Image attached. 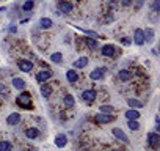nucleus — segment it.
Instances as JSON below:
<instances>
[{"instance_id": "obj_32", "label": "nucleus", "mask_w": 160, "mask_h": 151, "mask_svg": "<svg viewBox=\"0 0 160 151\" xmlns=\"http://www.w3.org/2000/svg\"><path fill=\"white\" fill-rule=\"evenodd\" d=\"M132 2H133V0H121V3H122V5H126V7H127V5H130Z\"/></svg>"}, {"instance_id": "obj_30", "label": "nucleus", "mask_w": 160, "mask_h": 151, "mask_svg": "<svg viewBox=\"0 0 160 151\" xmlns=\"http://www.w3.org/2000/svg\"><path fill=\"white\" fill-rule=\"evenodd\" d=\"M101 112H102V113H112V112H115V109H113V106L104 104V106H101Z\"/></svg>"}, {"instance_id": "obj_7", "label": "nucleus", "mask_w": 160, "mask_h": 151, "mask_svg": "<svg viewBox=\"0 0 160 151\" xmlns=\"http://www.w3.org/2000/svg\"><path fill=\"white\" fill-rule=\"evenodd\" d=\"M50 77H52V72H50V71H41V72H38V76H36V81H38L39 84H44V82H47Z\"/></svg>"}, {"instance_id": "obj_3", "label": "nucleus", "mask_w": 160, "mask_h": 151, "mask_svg": "<svg viewBox=\"0 0 160 151\" xmlns=\"http://www.w3.org/2000/svg\"><path fill=\"white\" fill-rule=\"evenodd\" d=\"M148 143H149L151 148L157 149L158 145H160V135H158L157 132H149V134H148Z\"/></svg>"}, {"instance_id": "obj_20", "label": "nucleus", "mask_w": 160, "mask_h": 151, "mask_svg": "<svg viewBox=\"0 0 160 151\" xmlns=\"http://www.w3.org/2000/svg\"><path fill=\"white\" fill-rule=\"evenodd\" d=\"M41 95H42V98H49L52 95V87L50 85H42L41 87Z\"/></svg>"}, {"instance_id": "obj_1", "label": "nucleus", "mask_w": 160, "mask_h": 151, "mask_svg": "<svg viewBox=\"0 0 160 151\" xmlns=\"http://www.w3.org/2000/svg\"><path fill=\"white\" fill-rule=\"evenodd\" d=\"M18 106H21L22 109H32L33 104H32V96L28 93H22L18 96Z\"/></svg>"}, {"instance_id": "obj_17", "label": "nucleus", "mask_w": 160, "mask_h": 151, "mask_svg": "<svg viewBox=\"0 0 160 151\" xmlns=\"http://www.w3.org/2000/svg\"><path fill=\"white\" fill-rule=\"evenodd\" d=\"M66 142H68V138H66V135H64V134H58V135H57V138H55V145H57V146H60V148H63V146L66 145Z\"/></svg>"}, {"instance_id": "obj_2", "label": "nucleus", "mask_w": 160, "mask_h": 151, "mask_svg": "<svg viewBox=\"0 0 160 151\" xmlns=\"http://www.w3.org/2000/svg\"><path fill=\"white\" fill-rule=\"evenodd\" d=\"M96 96H98V91H96L94 88H88V90L82 91V99L87 101L88 104H91V102L96 99Z\"/></svg>"}, {"instance_id": "obj_4", "label": "nucleus", "mask_w": 160, "mask_h": 151, "mask_svg": "<svg viewBox=\"0 0 160 151\" xmlns=\"http://www.w3.org/2000/svg\"><path fill=\"white\" fill-rule=\"evenodd\" d=\"M57 8L61 11V13H64V14H68V13H71L72 11V3H69V2H66V0H60V2L57 3Z\"/></svg>"}, {"instance_id": "obj_31", "label": "nucleus", "mask_w": 160, "mask_h": 151, "mask_svg": "<svg viewBox=\"0 0 160 151\" xmlns=\"http://www.w3.org/2000/svg\"><path fill=\"white\" fill-rule=\"evenodd\" d=\"M152 10H154L155 13H158V11H160V0H154V3H152Z\"/></svg>"}, {"instance_id": "obj_35", "label": "nucleus", "mask_w": 160, "mask_h": 151, "mask_svg": "<svg viewBox=\"0 0 160 151\" xmlns=\"http://www.w3.org/2000/svg\"><path fill=\"white\" fill-rule=\"evenodd\" d=\"M5 10V7H0V11H3Z\"/></svg>"}, {"instance_id": "obj_19", "label": "nucleus", "mask_w": 160, "mask_h": 151, "mask_svg": "<svg viewBox=\"0 0 160 151\" xmlns=\"http://www.w3.org/2000/svg\"><path fill=\"white\" fill-rule=\"evenodd\" d=\"M87 65H88V58H87V57H80L78 60L74 61V66H75V68H85Z\"/></svg>"}, {"instance_id": "obj_10", "label": "nucleus", "mask_w": 160, "mask_h": 151, "mask_svg": "<svg viewBox=\"0 0 160 151\" xmlns=\"http://www.w3.org/2000/svg\"><path fill=\"white\" fill-rule=\"evenodd\" d=\"M7 123H8L10 126H16V124H19V123H21V115L16 113V112L10 113L8 118H7Z\"/></svg>"}, {"instance_id": "obj_8", "label": "nucleus", "mask_w": 160, "mask_h": 151, "mask_svg": "<svg viewBox=\"0 0 160 151\" xmlns=\"http://www.w3.org/2000/svg\"><path fill=\"white\" fill-rule=\"evenodd\" d=\"M102 55L104 57H113L115 54H116V47L113 46V44H107V46H104L102 47Z\"/></svg>"}, {"instance_id": "obj_24", "label": "nucleus", "mask_w": 160, "mask_h": 151, "mask_svg": "<svg viewBox=\"0 0 160 151\" xmlns=\"http://www.w3.org/2000/svg\"><path fill=\"white\" fill-rule=\"evenodd\" d=\"M74 104H75L74 96H72V95H66V96H64V106H66V107H72Z\"/></svg>"}, {"instance_id": "obj_34", "label": "nucleus", "mask_w": 160, "mask_h": 151, "mask_svg": "<svg viewBox=\"0 0 160 151\" xmlns=\"http://www.w3.org/2000/svg\"><path fill=\"white\" fill-rule=\"evenodd\" d=\"M121 43H122V44H130V41L126 39V38H121Z\"/></svg>"}, {"instance_id": "obj_11", "label": "nucleus", "mask_w": 160, "mask_h": 151, "mask_svg": "<svg viewBox=\"0 0 160 151\" xmlns=\"http://www.w3.org/2000/svg\"><path fill=\"white\" fill-rule=\"evenodd\" d=\"M112 134H113L118 140H121L122 143H127V142H129V138H127L126 132H122V131H121V129H118V128H115V129L112 131Z\"/></svg>"}, {"instance_id": "obj_14", "label": "nucleus", "mask_w": 160, "mask_h": 151, "mask_svg": "<svg viewBox=\"0 0 160 151\" xmlns=\"http://www.w3.org/2000/svg\"><path fill=\"white\" fill-rule=\"evenodd\" d=\"M66 79H68L71 84H74V82H77V81H78V74H77L74 69H69V71L66 72Z\"/></svg>"}, {"instance_id": "obj_26", "label": "nucleus", "mask_w": 160, "mask_h": 151, "mask_svg": "<svg viewBox=\"0 0 160 151\" xmlns=\"http://www.w3.org/2000/svg\"><path fill=\"white\" fill-rule=\"evenodd\" d=\"M50 60H52L53 63H61V61H63V55H61L60 52H55V54L50 55Z\"/></svg>"}, {"instance_id": "obj_13", "label": "nucleus", "mask_w": 160, "mask_h": 151, "mask_svg": "<svg viewBox=\"0 0 160 151\" xmlns=\"http://www.w3.org/2000/svg\"><path fill=\"white\" fill-rule=\"evenodd\" d=\"M126 118H127V120H138V118H140L138 109H130V110H127V112H126Z\"/></svg>"}, {"instance_id": "obj_25", "label": "nucleus", "mask_w": 160, "mask_h": 151, "mask_svg": "<svg viewBox=\"0 0 160 151\" xmlns=\"http://www.w3.org/2000/svg\"><path fill=\"white\" fill-rule=\"evenodd\" d=\"M152 39H154V30H152V29H148V30L144 32V41L151 43Z\"/></svg>"}, {"instance_id": "obj_33", "label": "nucleus", "mask_w": 160, "mask_h": 151, "mask_svg": "<svg viewBox=\"0 0 160 151\" xmlns=\"http://www.w3.org/2000/svg\"><path fill=\"white\" fill-rule=\"evenodd\" d=\"M0 93L7 95V90H5V85H3V84H0Z\"/></svg>"}, {"instance_id": "obj_28", "label": "nucleus", "mask_w": 160, "mask_h": 151, "mask_svg": "<svg viewBox=\"0 0 160 151\" xmlns=\"http://www.w3.org/2000/svg\"><path fill=\"white\" fill-rule=\"evenodd\" d=\"M13 149V145L10 142H0V151H10Z\"/></svg>"}, {"instance_id": "obj_9", "label": "nucleus", "mask_w": 160, "mask_h": 151, "mask_svg": "<svg viewBox=\"0 0 160 151\" xmlns=\"http://www.w3.org/2000/svg\"><path fill=\"white\" fill-rule=\"evenodd\" d=\"M19 68H21L24 72H30V71L33 69V63H32L30 60L22 58V60H19Z\"/></svg>"}, {"instance_id": "obj_21", "label": "nucleus", "mask_w": 160, "mask_h": 151, "mask_svg": "<svg viewBox=\"0 0 160 151\" xmlns=\"http://www.w3.org/2000/svg\"><path fill=\"white\" fill-rule=\"evenodd\" d=\"M39 25H41V29H50V27H52V19L42 18V19L39 21Z\"/></svg>"}, {"instance_id": "obj_16", "label": "nucleus", "mask_w": 160, "mask_h": 151, "mask_svg": "<svg viewBox=\"0 0 160 151\" xmlns=\"http://www.w3.org/2000/svg\"><path fill=\"white\" fill-rule=\"evenodd\" d=\"M13 87H14V88H18V90H24V88L27 87V84H25L22 79L14 77V79H13Z\"/></svg>"}, {"instance_id": "obj_6", "label": "nucleus", "mask_w": 160, "mask_h": 151, "mask_svg": "<svg viewBox=\"0 0 160 151\" xmlns=\"http://www.w3.org/2000/svg\"><path fill=\"white\" fill-rule=\"evenodd\" d=\"M133 41H135V44H138V46H143L146 41H144V32L143 30H140V29H137L135 30V33H133Z\"/></svg>"}, {"instance_id": "obj_15", "label": "nucleus", "mask_w": 160, "mask_h": 151, "mask_svg": "<svg viewBox=\"0 0 160 151\" xmlns=\"http://www.w3.org/2000/svg\"><path fill=\"white\" fill-rule=\"evenodd\" d=\"M118 79L122 81V82H127V81L132 79V74H130L129 71H126V69H124V71H119V72H118Z\"/></svg>"}, {"instance_id": "obj_23", "label": "nucleus", "mask_w": 160, "mask_h": 151, "mask_svg": "<svg viewBox=\"0 0 160 151\" xmlns=\"http://www.w3.org/2000/svg\"><path fill=\"white\" fill-rule=\"evenodd\" d=\"M85 43H87V46H88L91 50L98 49V41H96L94 38H87V39H85Z\"/></svg>"}, {"instance_id": "obj_5", "label": "nucleus", "mask_w": 160, "mask_h": 151, "mask_svg": "<svg viewBox=\"0 0 160 151\" xmlns=\"http://www.w3.org/2000/svg\"><path fill=\"white\" fill-rule=\"evenodd\" d=\"M113 120V117L112 115H108V113H98L96 117H94V121L96 123H101V124H105V123H110Z\"/></svg>"}, {"instance_id": "obj_22", "label": "nucleus", "mask_w": 160, "mask_h": 151, "mask_svg": "<svg viewBox=\"0 0 160 151\" xmlns=\"http://www.w3.org/2000/svg\"><path fill=\"white\" fill-rule=\"evenodd\" d=\"M127 102H129V106H130L132 109H141V107L144 106V104H143L141 101H138V99H129Z\"/></svg>"}, {"instance_id": "obj_18", "label": "nucleus", "mask_w": 160, "mask_h": 151, "mask_svg": "<svg viewBox=\"0 0 160 151\" xmlns=\"http://www.w3.org/2000/svg\"><path fill=\"white\" fill-rule=\"evenodd\" d=\"M25 135L28 137V138H32V140H35L38 135H39V131L36 129V128H30V129H27L25 131Z\"/></svg>"}, {"instance_id": "obj_29", "label": "nucleus", "mask_w": 160, "mask_h": 151, "mask_svg": "<svg viewBox=\"0 0 160 151\" xmlns=\"http://www.w3.org/2000/svg\"><path fill=\"white\" fill-rule=\"evenodd\" d=\"M33 7H35V0H27V2L22 5V10L24 11H30Z\"/></svg>"}, {"instance_id": "obj_27", "label": "nucleus", "mask_w": 160, "mask_h": 151, "mask_svg": "<svg viewBox=\"0 0 160 151\" xmlns=\"http://www.w3.org/2000/svg\"><path fill=\"white\" fill-rule=\"evenodd\" d=\"M127 126H129V129H132V131L140 129V123H138V120H129Z\"/></svg>"}, {"instance_id": "obj_12", "label": "nucleus", "mask_w": 160, "mask_h": 151, "mask_svg": "<svg viewBox=\"0 0 160 151\" xmlns=\"http://www.w3.org/2000/svg\"><path fill=\"white\" fill-rule=\"evenodd\" d=\"M90 77H91V81H101V79L104 77V69H102V68L94 69V71L90 74Z\"/></svg>"}]
</instances>
